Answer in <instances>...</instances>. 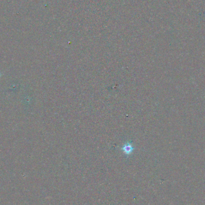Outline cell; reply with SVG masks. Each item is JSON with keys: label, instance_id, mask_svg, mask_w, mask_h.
<instances>
[{"label": "cell", "instance_id": "1", "mask_svg": "<svg viewBox=\"0 0 205 205\" xmlns=\"http://www.w3.org/2000/svg\"><path fill=\"white\" fill-rule=\"evenodd\" d=\"M122 150L125 154L129 155L133 152V148L132 145L127 143L124 146V147L122 148Z\"/></svg>", "mask_w": 205, "mask_h": 205}]
</instances>
